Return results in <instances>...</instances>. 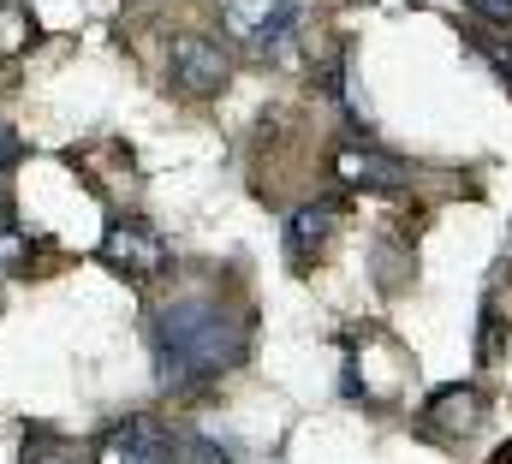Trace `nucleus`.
Wrapping results in <instances>:
<instances>
[{"mask_svg":"<svg viewBox=\"0 0 512 464\" xmlns=\"http://www.w3.org/2000/svg\"><path fill=\"white\" fill-rule=\"evenodd\" d=\"M149 346H155V381L167 393H197V387H215L227 369L245 363L251 322L233 316L209 292H185V298L155 310Z\"/></svg>","mask_w":512,"mask_h":464,"instance_id":"1","label":"nucleus"},{"mask_svg":"<svg viewBox=\"0 0 512 464\" xmlns=\"http://www.w3.org/2000/svg\"><path fill=\"white\" fill-rule=\"evenodd\" d=\"M102 262L114 274H126V280H155V274H167L173 244L161 238V227H149L137 215H120V221H108V232H102Z\"/></svg>","mask_w":512,"mask_h":464,"instance_id":"2","label":"nucleus"},{"mask_svg":"<svg viewBox=\"0 0 512 464\" xmlns=\"http://www.w3.org/2000/svg\"><path fill=\"white\" fill-rule=\"evenodd\" d=\"M221 24H227L233 42H245L256 54H274L304 24V0H227L221 6Z\"/></svg>","mask_w":512,"mask_h":464,"instance_id":"3","label":"nucleus"},{"mask_svg":"<svg viewBox=\"0 0 512 464\" xmlns=\"http://www.w3.org/2000/svg\"><path fill=\"white\" fill-rule=\"evenodd\" d=\"M167 78H173L185 96H221V90H227V78H233V60H227V48H221V42H209V36L185 30V36H173Z\"/></svg>","mask_w":512,"mask_h":464,"instance_id":"4","label":"nucleus"},{"mask_svg":"<svg viewBox=\"0 0 512 464\" xmlns=\"http://www.w3.org/2000/svg\"><path fill=\"white\" fill-rule=\"evenodd\" d=\"M90 464H173V435L155 417H120L102 441Z\"/></svg>","mask_w":512,"mask_h":464,"instance_id":"5","label":"nucleus"},{"mask_svg":"<svg viewBox=\"0 0 512 464\" xmlns=\"http://www.w3.org/2000/svg\"><path fill=\"white\" fill-rule=\"evenodd\" d=\"M334 173H340L346 185H358V191H393V185L411 179L405 161H393L382 149H364V143H346V149L334 155Z\"/></svg>","mask_w":512,"mask_h":464,"instance_id":"6","label":"nucleus"},{"mask_svg":"<svg viewBox=\"0 0 512 464\" xmlns=\"http://www.w3.org/2000/svg\"><path fill=\"white\" fill-rule=\"evenodd\" d=\"M334 221H340V203H304L286 221V262L292 268H310L322 256V244L334 238Z\"/></svg>","mask_w":512,"mask_h":464,"instance_id":"7","label":"nucleus"},{"mask_svg":"<svg viewBox=\"0 0 512 464\" xmlns=\"http://www.w3.org/2000/svg\"><path fill=\"white\" fill-rule=\"evenodd\" d=\"M477 411H483L477 387H441V393L429 399V423L447 429V435H471V429H477Z\"/></svg>","mask_w":512,"mask_h":464,"instance_id":"8","label":"nucleus"},{"mask_svg":"<svg viewBox=\"0 0 512 464\" xmlns=\"http://www.w3.org/2000/svg\"><path fill=\"white\" fill-rule=\"evenodd\" d=\"M24 464H84V453L54 429H30L24 435Z\"/></svg>","mask_w":512,"mask_h":464,"instance_id":"9","label":"nucleus"},{"mask_svg":"<svg viewBox=\"0 0 512 464\" xmlns=\"http://www.w3.org/2000/svg\"><path fill=\"white\" fill-rule=\"evenodd\" d=\"M36 42V18L24 0H0V54H18Z\"/></svg>","mask_w":512,"mask_h":464,"instance_id":"10","label":"nucleus"},{"mask_svg":"<svg viewBox=\"0 0 512 464\" xmlns=\"http://www.w3.org/2000/svg\"><path fill=\"white\" fill-rule=\"evenodd\" d=\"M18 262H30V244L12 232V221L0 215V268H18Z\"/></svg>","mask_w":512,"mask_h":464,"instance_id":"11","label":"nucleus"},{"mask_svg":"<svg viewBox=\"0 0 512 464\" xmlns=\"http://www.w3.org/2000/svg\"><path fill=\"white\" fill-rule=\"evenodd\" d=\"M465 6H471L483 24H501V30L512 24V0H465Z\"/></svg>","mask_w":512,"mask_h":464,"instance_id":"12","label":"nucleus"},{"mask_svg":"<svg viewBox=\"0 0 512 464\" xmlns=\"http://www.w3.org/2000/svg\"><path fill=\"white\" fill-rule=\"evenodd\" d=\"M477 48H483V54L495 60V72H501V78H512V42H495V36H477Z\"/></svg>","mask_w":512,"mask_h":464,"instance_id":"13","label":"nucleus"},{"mask_svg":"<svg viewBox=\"0 0 512 464\" xmlns=\"http://www.w3.org/2000/svg\"><path fill=\"white\" fill-rule=\"evenodd\" d=\"M18 161H24V143H18V131H12V125H0V173H6V167H18Z\"/></svg>","mask_w":512,"mask_h":464,"instance_id":"14","label":"nucleus"}]
</instances>
